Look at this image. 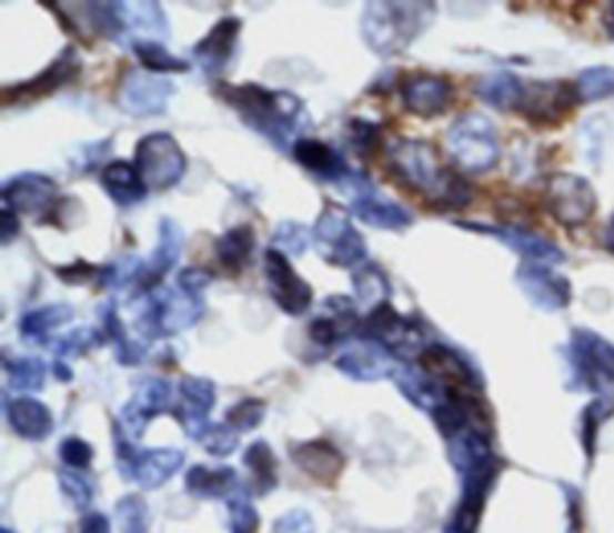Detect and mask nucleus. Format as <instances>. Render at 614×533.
<instances>
[{"mask_svg": "<svg viewBox=\"0 0 614 533\" xmlns=\"http://www.w3.org/2000/svg\"><path fill=\"white\" fill-rule=\"evenodd\" d=\"M219 99L241 115V121L260 132L279 150H293L310 128V115L303 101L286 89H266L260 84H219Z\"/></svg>", "mask_w": 614, "mask_h": 533, "instance_id": "1", "label": "nucleus"}, {"mask_svg": "<svg viewBox=\"0 0 614 533\" xmlns=\"http://www.w3.org/2000/svg\"><path fill=\"white\" fill-rule=\"evenodd\" d=\"M392 171L411 190L432 202L437 210H466L473 202V188L461 173L446 169L427 140H396L386 150Z\"/></svg>", "mask_w": 614, "mask_h": 533, "instance_id": "2", "label": "nucleus"}, {"mask_svg": "<svg viewBox=\"0 0 614 533\" xmlns=\"http://www.w3.org/2000/svg\"><path fill=\"white\" fill-rule=\"evenodd\" d=\"M434 14V3H368L363 8V39L374 53L399 56L425 34Z\"/></svg>", "mask_w": 614, "mask_h": 533, "instance_id": "3", "label": "nucleus"}, {"mask_svg": "<svg viewBox=\"0 0 614 533\" xmlns=\"http://www.w3.org/2000/svg\"><path fill=\"white\" fill-rule=\"evenodd\" d=\"M446 152L454 164L466 173H487L502 157L497 125L481 111L459 115L446 130Z\"/></svg>", "mask_w": 614, "mask_h": 533, "instance_id": "4", "label": "nucleus"}, {"mask_svg": "<svg viewBox=\"0 0 614 533\" xmlns=\"http://www.w3.org/2000/svg\"><path fill=\"white\" fill-rule=\"evenodd\" d=\"M355 336L372 339V342H378L392 353L396 361L415 359L430 346L425 324L415 318L401 315L392 303L370 310L368 318L361 320V330H358Z\"/></svg>", "mask_w": 614, "mask_h": 533, "instance_id": "5", "label": "nucleus"}, {"mask_svg": "<svg viewBox=\"0 0 614 533\" xmlns=\"http://www.w3.org/2000/svg\"><path fill=\"white\" fill-rule=\"evenodd\" d=\"M314 248L322 260L334 266H351L365 264L368 260V245L363 233L353 227L351 217L346 210H341L339 204H326L320 219L312 227Z\"/></svg>", "mask_w": 614, "mask_h": 533, "instance_id": "6", "label": "nucleus"}, {"mask_svg": "<svg viewBox=\"0 0 614 533\" xmlns=\"http://www.w3.org/2000/svg\"><path fill=\"white\" fill-rule=\"evenodd\" d=\"M204 299H192L181 289H154L147 293V303L140 315V330L149 339L181 334L204 315Z\"/></svg>", "mask_w": 614, "mask_h": 533, "instance_id": "7", "label": "nucleus"}, {"mask_svg": "<svg viewBox=\"0 0 614 533\" xmlns=\"http://www.w3.org/2000/svg\"><path fill=\"white\" fill-rule=\"evenodd\" d=\"M545 210L560 227H583L597 212V192L588 178L578 173H552L545 181Z\"/></svg>", "mask_w": 614, "mask_h": 533, "instance_id": "8", "label": "nucleus"}, {"mask_svg": "<svg viewBox=\"0 0 614 533\" xmlns=\"http://www.w3.org/2000/svg\"><path fill=\"white\" fill-rule=\"evenodd\" d=\"M134 169L147 188L169 190L183 181L188 159L181 144L169 132H149L134 147Z\"/></svg>", "mask_w": 614, "mask_h": 533, "instance_id": "9", "label": "nucleus"}, {"mask_svg": "<svg viewBox=\"0 0 614 533\" xmlns=\"http://www.w3.org/2000/svg\"><path fill=\"white\" fill-rule=\"evenodd\" d=\"M339 188H343V192L349 195L351 212L365 221L368 227L382 231H406L413 227V214L406 207L384 198L363 173L351 171L339 183Z\"/></svg>", "mask_w": 614, "mask_h": 533, "instance_id": "10", "label": "nucleus"}, {"mask_svg": "<svg viewBox=\"0 0 614 533\" xmlns=\"http://www.w3.org/2000/svg\"><path fill=\"white\" fill-rule=\"evenodd\" d=\"M115 462L128 481L142 487H161L173 473L183 469L185 454L181 450H138L134 442L118 428Z\"/></svg>", "mask_w": 614, "mask_h": 533, "instance_id": "11", "label": "nucleus"}, {"mask_svg": "<svg viewBox=\"0 0 614 533\" xmlns=\"http://www.w3.org/2000/svg\"><path fill=\"white\" fill-rule=\"evenodd\" d=\"M568 361L593 392L614 388V346L593 330L576 328L568 339Z\"/></svg>", "mask_w": 614, "mask_h": 533, "instance_id": "12", "label": "nucleus"}, {"mask_svg": "<svg viewBox=\"0 0 614 533\" xmlns=\"http://www.w3.org/2000/svg\"><path fill=\"white\" fill-rule=\"evenodd\" d=\"M264 279L274 303L286 315L301 318L312 308V301H314L312 286L293 270L289 258L274 248H269L264 253Z\"/></svg>", "mask_w": 614, "mask_h": 533, "instance_id": "13", "label": "nucleus"}, {"mask_svg": "<svg viewBox=\"0 0 614 533\" xmlns=\"http://www.w3.org/2000/svg\"><path fill=\"white\" fill-rule=\"evenodd\" d=\"M516 286L533 308L543 313H560L572 303V281L554 266L541 262H523L516 270Z\"/></svg>", "mask_w": 614, "mask_h": 533, "instance_id": "14", "label": "nucleus"}, {"mask_svg": "<svg viewBox=\"0 0 614 533\" xmlns=\"http://www.w3.org/2000/svg\"><path fill=\"white\" fill-rule=\"evenodd\" d=\"M574 107H578L574 82L541 80L526 82V97H523L519 113L535 125H557Z\"/></svg>", "mask_w": 614, "mask_h": 533, "instance_id": "15", "label": "nucleus"}, {"mask_svg": "<svg viewBox=\"0 0 614 533\" xmlns=\"http://www.w3.org/2000/svg\"><path fill=\"white\" fill-rule=\"evenodd\" d=\"M421 370L440 384L444 392H475L481 390V373L456 349L444 344H430L421 355Z\"/></svg>", "mask_w": 614, "mask_h": 533, "instance_id": "16", "label": "nucleus"}, {"mask_svg": "<svg viewBox=\"0 0 614 533\" xmlns=\"http://www.w3.org/2000/svg\"><path fill=\"white\" fill-rule=\"evenodd\" d=\"M459 229H466L473 233H483L497 239L502 245L509 250H514L526 262H541V264H560L564 262V253L554 245L550 239H545L543 233L531 231L526 227H516V224H475V221H459Z\"/></svg>", "mask_w": 614, "mask_h": 533, "instance_id": "17", "label": "nucleus"}, {"mask_svg": "<svg viewBox=\"0 0 614 533\" xmlns=\"http://www.w3.org/2000/svg\"><path fill=\"white\" fill-rule=\"evenodd\" d=\"M80 53L74 47H66L61 51V56L56 58V61L43 68L39 76H34L32 80H24L14 87H8L3 92V107H14V103H32L37 99L51 97L58 89L70 84L74 78L80 76Z\"/></svg>", "mask_w": 614, "mask_h": 533, "instance_id": "18", "label": "nucleus"}, {"mask_svg": "<svg viewBox=\"0 0 614 533\" xmlns=\"http://www.w3.org/2000/svg\"><path fill=\"white\" fill-rule=\"evenodd\" d=\"M173 94L175 84L171 80L152 76V72L147 70H130L121 84L118 103H121V109L130 115L149 118L167 113Z\"/></svg>", "mask_w": 614, "mask_h": 533, "instance_id": "19", "label": "nucleus"}, {"mask_svg": "<svg viewBox=\"0 0 614 533\" xmlns=\"http://www.w3.org/2000/svg\"><path fill=\"white\" fill-rule=\"evenodd\" d=\"M58 204V185L49 175L24 171L12 175L3 185V207L14 214H32L49 219Z\"/></svg>", "mask_w": 614, "mask_h": 533, "instance_id": "20", "label": "nucleus"}, {"mask_svg": "<svg viewBox=\"0 0 614 533\" xmlns=\"http://www.w3.org/2000/svg\"><path fill=\"white\" fill-rule=\"evenodd\" d=\"M161 411H173V390L167 380L161 378H147L140 382V388L134 390L130 402L121 411V431L130 440H140L147 431L149 421H152Z\"/></svg>", "mask_w": 614, "mask_h": 533, "instance_id": "21", "label": "nucleus"}, {"mask_svg": "<svg viewBox=\"0 0 614 533\" xmlns=\"http://www.w3.org/2000/svg\"><path fill=\"white\" fill-rule=\"evenodd\" d=\"M336 368L353 380H384L399 373V363L392 353L372 339L353 336L351 344L339 353Z\"/></svg>", "mask_w": 614, "mask_h": 533, "instance_id": "22", "label": "nucleus"}, {"mask_svg": "<svg viewBox=\"0 0 614 533\" xmlns=\"http://www.w3.org/2000/svg\"><path fill=\"white\" fill-rule=\"evenodd\" d=\"M401 99L409 113L430 121L452 107L454 89L444 78L432 76V72H411L401 80Z\"/></svg>", "mask_w": 614, "mask_h": 533, "instance_id": "23", "label": "nucleus"}, {"mask_svg": "<svg viewBox=\"0 0 614 533\" xmlns=\"http://www.w3.org/2000/svg\"><path fill=\"white\" fill-rule=\"evenodd\" d=\"M361 330V320H358V301L349 295H332L324 301V313L312 318L310 322V339L318 346L332 349L339 342L353 339Z\"/></svg>", "mask_w": 614, "mask_h": 533, "instance_id": "24", "label": "nucleus"}, {"mask_svg": "<svg viewBox=\"0 0 614 533\" xmlns=\"http://www.w3.org/2000/svg\"><path fill=\"white\" fill-rule=\"evenodd\" d=\"M178 394H181V404L173 409L178 423L183 425V431L194 438L202 440L209 431V411L217 404V388L212 380L207 378H183L178 384Z\"/></svg>", "mask_w": 614, "mask_h": 533, "instance_id": "25", "label": "nucleus"}, {"mask_svg": "<svg viewBox=\"0 0 614 533\" xmlns=\"http://www.w3.org/2000/svg\"><path fill=\"white\" fill-rule=\"evenodd\" d=\"M243 22L238 18H221L209 32L194 43V61L207 76H221L223 70L229 68L238 37H241Z\"/></svg>", "mask_w": 614, "mask_h": 533, "instance_id": "26", "label": "nucleus"}, {"mask_svg": "<svg viewBox=\"0 0 614 533\" xmlns=\"http://www.w3.org/2000/svg\"><path fill=\"white\" fill-rule=\"evenodd\" d=\"M183 245H185L183 227L178 224L175 219L163 217L159 221V243L154 248L152 262L147 264V272H144L142 281L138 284L144 293H149V291H154V289L161 286V279L173 270V266L178 264V260H181Z\"/></svg>", "mask_w": 614, "mask_h": 533, "instance_id": "27", "label": "nucleus"}, {"mask_svg": "<svg viewBox=\"0 0 614 533\" xmlns=\"http://www.w3.org/2000/svg\"><path fill=\"white\" fill-rule=\"evenodd\" d=\"M291 459L293 464L303 473H308L310 479L324 485H334L341 476L343 466H346V459H343V454L326 440H310V442L295 444Z\"/></svg>", "mask_w": 614, "mask_h": 533, "instance_id": "28", "label": "nucleus"}, {"mask_svg": "<svg viewBox=\"0 0 614 533\" xmlns=\"http://www.w3.org/2000/svg\"><path fill=\"white\" fill-rule=\"evenodd\" d=\"M291 154L305 171L318 175L320 181H326V183L339 185L343 178L351 173L346 159L341 157V152H336L334 147H329L320 140H312V138L298 140L293 144Z\"/></svg>", "mask_w": 614, "mask_h": 533, "instance_id": "29", "label": "nucleus"}, {"mask_svg": "<svg viewBox=\"0 0 614 533\" xmlns=\"http://www.w3.org/2000/svg\"><path fill=\"white\" fill-rule=\"evenodd\" d=\"M8 423L24 440H47L53 433V416L47 404L34 396L6 399Z\"/></svg>", "mask_w": 614, "mask_h": 533, "instance_id": "30", "label": "nucleus"}, {"mask_svg": "<svg viewBox=\"0 0 614 533\" xmlns=\"http://www.w3.org/2000/svg\"><path fill=\"white\" fill-rule=\"evenodd\" d=\"M101 185L109 192V198L118 207H123V210L140 204L149 192V188L144 185L142 175L138 173V169H134V164H128V161H123V159L111 161V164L101 169Z\"/></svg>", "mask_w": 614, "mask_h": 533, "instance_id": "31", "label": "nucleus"}, {"mask_svg": "<svg viewBox=\"0 0 614 533\" xmlns=\"http://www.w3.org/2000/svg\"><path fill=\"white\" fill-rule=\"evenodd\" d=\"M475 97L500 111H521L523 97H526V82L512 70H497L481 78V82L475 84Z\"/></svg>", "mask_w": 614, "mask_h": 533, "instance_id": "32", "label": "nucleus"}, {"mask_svg": "<svg viewBox=\"0 0 614 533\" xmlns=\"http://www.w3.org/2000/svg\"><path fill=\"white\" fill-rule=\"evenodd\" d=\"M97 313L101 318V324H103V334H107L111 342L115 344V359L121 365H140L144 353H147V344H140L134 342V339H130L125 324L121 320V315H118V305L115 301H107L101 303L97 308Z\"/></svg>", "mask_w": 614, "mask_h": 533, "instance_id": "33", "label": "nucleus"}, {"mask_svg": "<svg viewBox=\"0 0 614 533\" xmlns=\"http://www.w3.org/2000/svg\"><path fill=\"white\" fill-rule=\"evenodd\" d=\"M74 318V308L70 303H53L32 310L20 320V334L27 344H47L53 330L63 328Z\"/></svg>", "mask_w": 614, "mask_h": 533, "instance_id": "34", "label": "nucleus"}, {"mask_svg": "<svg viewBox=\"0 0 614 533\" xmlns=\"http://www.w3.org/2000/svg\"><path fill=\"white\" fill-rule=\"evenodd\" d=\"M254 248H258V233L250 224H238L219 235L214 243V255L231 272H241L250 262Z\"/></svg>", "mask_w": 614, "mask_h": 533, "instance_id": "35", "label": "nucleus"}, {"mask_svg": "<svg viewBox=\"0 0 614 533\" xmlns=\"http://www.w3.org/2000/svg\"><path fill=\"white\" fill-rule=\"evenodd\" d=\"M188 491L194 497L202 500H219V497H231L238 487L235 471L229 466L221 469H207V466H192L185 476Z\"/></svg>", "mask_w": 614, "mask_h": 533, "instance_id": "36", "label": "nucleus"}, {"mask_svg": "<svg viewBox=\"0 0 614 533\" xmlns=\"http://www.w3.org/2000/svg\"><path fill=\"white\" fill-rule=\"evenodd\" d=\"M84 20L94 34L107 39H121L128 32V6L125 3H80Z\"/></svg>", "mask_w": 614, "mask_h": 533, "instance_id": "37", "label": "nucleus"}, {"mask_svg": "<svg viewBox=\"0 0 614 533\" xmlns=\"http://www.w3.org/2000/svg\"><path fill=\"white\" fill-rule=\"evenodd\" d=\"M243 462L248 466V471L252 473V491L258 493V495H266V493H272L276 483H279V476H276V456L272 452V447H269V444L264 440H258V442H252L245 456H243Z\"/></svg>", "mask_w": 614, "mask_h": 533, "instance_id": "38", "label": "nucleus"}, {"mask_svg": "<svg viewBox=\"0 0 614 533\" xmlns=\"http://www.w3.org/2000/svg\"><path fill=\"white\" fill-rule=\"evenodd\" d=\"M353 289L358 303L368 305L370 310L389 303V295H392V284H389V276L380 264L365 262L361 270L353 272Z\"/></svg>", "mask_w": 614, "mask_h": 533, "instance_id": "39", "label": "nucleus"}, {"mask_svg": "<svg viewBox=\"0 0 614 533\" xmlns=\"http://www.w3.org/2000/svg\"><path fill=\"white\" fill-rule=\"evenodd\" d=\"M132 53L138 56L140 66L147 72H152V76H163V72H188L190 70L188 61L173 56L157 39H134L132 41Z\"/></svg>", "mask_w": 614, "mask_h": 533, "instance_id": "40", "label": "nucleus"}, {"mask_svg": "<svg viewBox=\"0 0 614 533\" xmlns=\"http://www.w3.org/2000/svg\"><path fill=\"white\" fill-rule=\"evenodd\" d=\"M6 373L10 390L14 392H39L47 384V363L34 355L6 361Z\"/></svg>", "mask_w": 614, "mask_h": 533, "instance_id": "41", "label": "nucleus"}, {"mask_svg": "<svg viewBox=\"0 0 614 533\" xmlns=\"http://www.w3.org/2000/svg\"><path fill=\"white\" fill-rule=\"evenodd\" d=\"M144 272H147V264L138 255H123L101 266L99 286L121 291L130 284H140Z\"/></svg>", "mask_w": 614, "mask_h": 533, "instance_id": "42", "label": "nucleus"}, {"mask_svg": "<svg viewBox=\"0 0 614 533\" xmlns=\"http://www.w3.org/2000/svg\"><path fill=\"white\" fill-rule=\"evenodd\" d=\"M578 103H595L614 97V68L612 66H593L586 68L576 78Z\"/></svg>", "mask_w": 614, "mask_h": 533, "instance_id": "43", "label": "nucleus"}, {"mask_svg": "<svg viewBox=\"0 0 614 533\" xmlns=\"http://www.w3.org/2000/svg\"><path fill=\"white\" fill-rule=\"evenodd\" d=\"M107 342V334L94 330V328H78L63 336H58L53 344L56 361H70V359H82V355L92 353L94 349H101Z\"/></svg>", "mask_w": 614, "mask_h": 533, "instance_id": "44", "label": "nucleus"}, {"mask_svg": "<svg viewBox=\"0 0 614 533\" xmlns=\"http://www.w3.org/2000/svg\"><path fill=\"white\" fill-rule=\"evenodd\" d=\"M310 245H314L312 229L301 224V221H283V224H279L272 235V248L279 250V253H283L286 258L305 255V250Z\"/></svg>", "mask_w": 614, "mask_h": 533, "instance_id": "45", "label": "nucleus"}, {"mask_svg": "<svg viewBox=\"0 0 614 533\" xmlns=\"http://www.w3.org/2000/svg\"><path fill=\"white\" fill-rule=\"evenodd\" d=\"M346 138L351 150L361 157H370L382 144V125L372 123L368 118H353L346 128Z\"/></svg>", "mask_w": 614, "mask_h": 533, "instance_id": "46", "label": "nucleus"}, {"mask_svg": "<svg viewBox=\"0 0 614 533\" xmlns=\"http://www.w3.org/2000/svg\"><path fill=\"white\" fill-rule=\"evenodd\" d=\"M115 516L123 533H149V507L140 495H125L118 500Z\"/></svg>", "mask_w": 614, "mask_h": 533, "instance_id": "47", "label": "nucleus"}, {"mask_svg": "<svg viewBox=\"0 0 614 533\" xmlns=\"http://www.w3.org/2000/svg\"><path fill=\"white\" fill-rule=\"evenodd\" d=\"M264 413H266V404L262 402V399L248 396L229 409L227 423L238 433H248V431H254V428L264 421Z\"/></svg>", "mask_w": 614, "mask_h": 533, "instance_id": "48", "label": "nucleus"}, {"mask_svg": "<svg viewBox=\"0 0 614 533\" xmlns=\"http://www.w3.org/2000/svg\"><path fill=\"white\" fill-rule=\"evenodd\" d=\"M229 520H231V533H258L260 514L254 510L248 493L235 491L229 497Z\"/></svg>", "mask_w": 614, "mask_h": 533, "instance_id": "49", "label": "nucleus"}, {"mask_svg": "<svg viewBox=\"0 0 614 533\" xmlns=\"http://www.w3.org/2000/svg\"><path fill=\"white\" fill-rule=\"evenodd\" d=\"M204 444V450L214 456H229L231 452L238 450V442H241V435L229 423H214L209 425V431L200 440Z\"/></svg>", "mask_w": 614, "mask_h": 533, "instance_id": "50", "label": "nucleus"}, {"mask_svg": "<svg viewBox=\"0 0 614 533\" xmlns=\"http://www.w3.org/2000/svg\"><path fill=\"white\" fill-rule=\"evenodd\" d=\"M61 485H63V493L70 497L74 507H80V510L89 507V502H92V497H94V487H92V483H89L84 473L74 471V469L61 471Z\"/></svg>", "mask_w": 614, "mask_h": 533, "instance_id": "51", "label": "nucleus"}, {"mask_svg": "<svg viewBox=\"0 0 614 533\" xmlns=\"http://www.w3.org/2000/svg\"><path fill=\"white\" fill-rule=\"evenodd\" d=\"M61 459L68 469L84 471L89 469V464H92L94 450L92 444L84 442L82 438H68L61 442Z\"/></svg>", "mask_w": 614, "mask_h": 533, "instance_id": "52", "label": "nucleus"}, {"mask_svg": "<svg viewBox=\"0 0 614 533\" xmlns=\"http://www.w3.org/2000/svg\"><path fill=\"white\" fill-rule=\"evenodd\" d=\"M214 274L204 270V266H185L178 274V289L192 295V299H204V291L212 286Z\"/></svg>", "mask_w": 614, "mask_h": 533, "instance_id": "53", "label": "nucleus"}, {"mask_svg": "<svg viewBox=\"0 0 614 533\" xmlns=\"http://www.w3.org/2000/svg\"><path fill=\"white\" fill-rule=\"evenodd\" d=\"M56 274L61 276L68 286H78V284H87V281H99V274H101V266H94V264H87L84 260H74L72 264H66V266H58Z\"/></svg>", "mask_w": 614, "mask_h": 533, "instance_id": "54", "label": "nucleus"}, {"mask_svg": "<svg viewBox=\"0 0 614 533\" xmlns=\"http://www.w3.org/2000/svg\"><path fill=\"white\" fill-rule=\"evenodd\" d=\"M274 533H314L312 516L308 512H289L274 524Z\"/></svg>", "mask_w": 614, "mask_h": 533, "instance_id": "55", "label": "nucleus"}, {"mask_svg": "<svg viewBox=\"0 0 614 533\" xmlns=\"http://www.w3.org/2000/svg\"><path fill=\"white\" fill-rule=\"evenodd\" d=\"M20 235V214H14L8 207L0 210V241L10 245Z\"/></svg>", "mask_w": 614, "mask_h": 533, "instance_id": "56", "label": "nucleus"}, {"mask_svg": "<svg viewBox=\"0 0 614 533\" xmlns=\"http://www.w3.org/2000/svg\"><path fill=\"white\" fill-rule=\"evenodd\" d=\"M78 533H111V522L101 512H92L80 522Z\"/></svg>", "mask_w": 614, "mask_h": 533, "instance_id": "57", "label": "nucleus"}, {"mask_svg": "<svg viewBox=\"0 0 614 533\" xmlns=\"http://www.w3.org/2000/svg\"><path fill=\"white\" fill-rule=\"evenodd\" d=\"M603 27H605V34L614 41V0L603 8Z\"/></svg>", "mask_w": 614, "mask_h": 533, "instance_id": "58", "label": "nucleus"}, {"mask_svg": "<svg viewBox=\"0 0 614 533\" xmlns=\"http://www.w3.org/2000/svg\"><path fill=\"white\" fill-rule=\"evenodd\" d=\"M601 243H603L605 250H610V253L614 255V214H612L610 224L605 227V231H603V235H601Z\"/></svg>", "mask_w": 614, "mask_h": 533, "instance_id": "59", "label": "nucleus"}, {"mask_svg": "<svg viewBox=\"0 0 614 533\" xmlns=\"http://www.w3.org/2000/svg\"><path fill=\"white\" fill-rule=\"evenodd\" d=\"M53 370H56L58 380H63V382H70V380H72V370L66 365V361H56Z\"/></svg>", "mask_w": 614, "mask_h": 533, "instance_id": "60", "label": "nucleus"}, {"mask_svg": "<svg viewBox=\"0 0 614 533\" xmlns=\"http://www.w3.org/2000/svg\"><path fill=\"white\" fill-rule=\"evenodd\" d=\"M3 533H12V531H10V529H3Z\"/></svg>", "mask_w": 614, "mask_h": 533, "instance_id": "61", "label": "nucleus"}]
</instances>
